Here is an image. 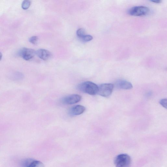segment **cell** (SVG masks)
I'll list each match as a JSON object with an SVG mask.
<instances>
[{"instance_id":"cell-1","label":"cell","mask_w":167,"mask_h":167,"mask_svg":"<svg viewBox=\"0 0 167 167\" xmlns=\"http://www.w3.org/2000/svg\"><path fill=\"white\" fill-rule=\"evenodd\" d=\"M77 88L80 92L94 96L97 94L98 86L96 84L90 81L81 83L78 85Z\"/></svg>"},{"instance_id":"cell-2","label":"cell","mask_w":167,"mask_h":167,"mask_svg":"<svg viewBox=\"0 0 167 167\" xmlns=\"http://www.w3.org/2000/svg\"><path fill=\"white\" fill-rule=\"evenodd\" d=\"M131 160L127 154H123L117 156L115 158L114 163L116 167H130Z\"/></svg>"},{"instance_id":"cell-3","label":"cell","mask_w":167,"mask_h":167,"mask_svg":"<svg viewBox=\"0 0 167 167\" xmlns=\"http://www.w3.org/2000/svg\"><path fill=\"white\" fill-rule=\"evenodd\" d=\"M150 11L149 9L147 7L137 6L130 8L128 11V13L130 16H141L147 15Z\"/></svg>"},{"instance_id":"cell-4","label":"cell","mask_w":167,"mask_h":167,"mask_svg":"<svg viewBox=\"0 0 167 167\" xmlns=\"http://www.w3.org/2000/svg\"><path fill=\"white\" fill-rule=\"evenodd\" d=\"M114 86L111 84H104L98 86L97 94L104 97L109 96L113 91Z\"/></svg>"},{"instance_id":"cell-5","label":"cell","mask_w":167,"mask_h":167,"mask_svg":"<svg viewBox=\"0 0 167 167\" xmlns=\"http://www.w3.org/2000/svg\"><path fill=\"white\" fill-rule=\"evenodd\" d=\"M82 97L78 94H72L63 98L62 102L65 105H71L79 102Z\"/></svg>"},{"instance_id":"cell-6","label":"cell","mask_w":167,"mask_h":167,"mask_svg":"<svg viewBox=\"0 0 167 167\" xmlns=\"http://www.w3.org/2000/svg\"><path fill=\"white\" fill-rule=\"evenodd\" d=\"M36 54L34 50L24 48L20 52V55L26 61H29Z\"/></svg>"},{"instance_id":"cell-7","label":"cell","mask_w":167,"mask_h":167,"mask_svg":"<svg viewBox=\"0 0 167 167\" xmlns=\"http://www.w3.org/2000/svg\"><path fill=\"white\" fill-rule=\"evenodd\" d=\"M85 110V107L81 105H77L71 107L70 109L69 114L71 116H78L82 114Z\"/></svg>"},{"instance_id":"cell-8","label":"cell","mask_w":167,"mask_h":167,"mask_svg":"<svg viewBox=\"0 0 167 167\" xmlns=\"http://www.w3.org/2000/svg\"><path fill=\"white\" fill-rule=\"evenodd\" d=\"M23 165L24 167H44L41 162L31 159L25 160Z\"/></svg>"},{"instance_id":"cell-9","label":"cell","mask_w":167,"mask_h":167,"mask_svg":"<svg viewBox=\"0 0 167 167\" xmlns=\"http://www.w3.org/2000/svg\"><path fill=\"white\" fill-rule=\"evenodd\" d=\"M116 87L118 89H130L133 88L131 83L124 80L117 81L115 83Z\"/></svg>"},{"instance_id":"cell-10","label":"cell","mask_w":167,"mask_h":167,"mask_svg":"<svg viewBox=\"0 0 167 167\" xmlns=\"http://www.w3.org/2000/svg\"><path fill=\"white\" fill-rule=\"evenodd\" d=\"M36 54L41 59L46 61L49 60L51 57V54L47 50L40 49L36 52Z\"/></svg>"},{"instance_id":"cell-11","label":"cell","mask_w":167,"mask_h":167,"mask_svg":"<svg viewBox=\"0 0 167 167\" xmlns=\"http://www.w3.org/2000/svg\"><path fill=\"white\" fill-rule=\"evenodd\" d=\"M23 78V75L19 73H15L11 77V78L13 80H20Z\"/></svg>"},{"instance_id":"cell-12","label":"cell","mask_w":167,"mask_h":167,"mask_svg":"<svg viewBox=\"0 0 167 167\" xmlns=\"http://www.w3.org/2000/svg\"><path fill=\"white\" fill-rule=\"evenodd\" d=\"M31 2L30 1H24L23 2L22 4V7L24 10H26L30 6Z\"/></svg>"},{"instance_id":"cell-13","label":"cell","mask_w":167,"mask_h":167,"mask_svg":"<svg viewBox=\"0 0 167 167\" xmlns=\"http://www.w3.org/2000/svg\"><path fill=\"white\" fill-rule=\"evenodd\" d=\"M85 31L83 29H80L77 31L76 34L78 37L82 38L85 35Z\"/></svg>"},{"instance_id":"cell-14","label":"cell","mask_w":167,"mask_h":167,"mask_svg":"<svg viewBox=\"0 0 167 167\" xmlns=\"http://www.w3.org/2000/svg\"><path fill=\"white\" fill-rule=\"evenodd\" d=\"M38 38L37 36H33L29 39L30 42L33 44H37L38 42Z\"/></svg>"},{"instance_id":"cell-15","label":"cell","mask_w":167,"mask_h":167,"mask_svg":"<svg viewBox=\"0 0 167 167\" xmlns=\"http://www.w3.org/2000/svg\"><path fill=\"white\" fill-rule=\"evenodd\" d=\"M81 39L84 42H89L93 39V37L90 35H85Z\"/></svg>"},{"instance_id":"cell-16","label":"cell","mask_w":167,"mask_h":167,"mask_svg":"<svg viewBox=\"0 0 167 167\" xmlns=\"http://www.w3.org/2000/svg\"><path fill=\"white\" fill-rule=\"evenodd\" d=\"M160 104L164 108H167V100L166 99H162L160 102Z\"/></svg>"},{"instance_id":"cell-17","label":"cell","mask_w":167,"mask_h":167,"mask_svg":"<svg viewBox=\"0 0 167 167\" xmlns=\"http://www.w3.org/2000/svg\"><path fill=\"white\" fill-rule=\"evenodd\" d=\"M151 2L156 3H160L161 1L160 0H153V1H151Z\"/></svg>"},{"instance_id":"cell-18","label":"cell","mask_w":167,"mask_h":167,"mask_svg":"<svg viewBox=\"0 0 167 167\" xmlns=\"http://www.w3.org/2000/svg\"><path fill=\"white\" fill-rule=\"evenodd\" d=\"M2 54L1 52H0V61H1L2 60Z\"/></svg>"}]
</instances>
